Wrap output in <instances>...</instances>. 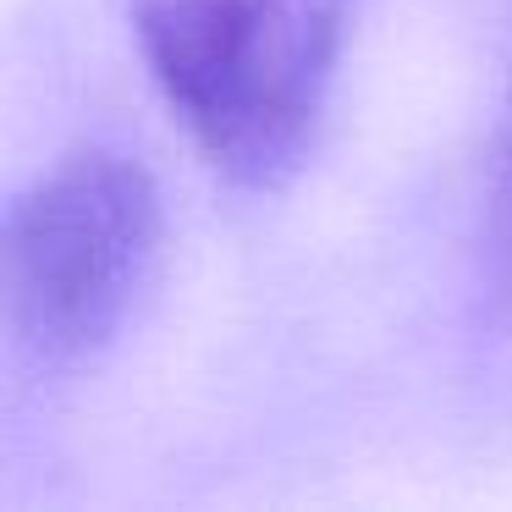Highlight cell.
Returning <instances> with one entry per match:
<instances>
[{"label":"cell","mask_w":512,"mask_h":512,"mask_svg":"<svg viewBox=\"0 0 512 512\" xmlns=\"http://www.w3.org/2000/svg\"><path fill=\"white\" fill-rule=\"evenodd\" d=\"M133 34L210 171L265 193L314 144L347 0H133Z\"/></svg>","instance_id":"1"},{"label":"cell","mask_w":512,"mask_h":512,"mask_svg":"<svg viewBox=\"0 0 512 512\" xmlns=\"http://www.w3.org/2000/svg\"><path fill=\"white\" fill-rule=\"evenodd\" d=\"M160 188L122 149L56 160L6 210V331L34 364H83L116 342L160 254Z\"/></svg>","instance_id":"2"},{"label":"cell","mask_w":512,"mask_h":512,"mask_svg":"<svg viewBox=\"0 0 512 512\" xmlns=\"http://www.w3.org/2000/svg\"><path fill=\"white\" fill-rule=\"evenodd\" d=\"M490 265H496L501 292L512 298V122H507V144H501L496 188H490Z\"/></svg>","instance_id":"3"}]
</instances>
